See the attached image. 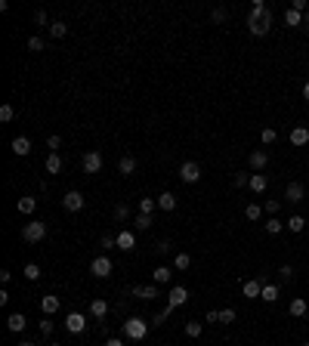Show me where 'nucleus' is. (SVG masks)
I'll return each instance as SVG.
<instances>
[{"instance_id":"nucleus-41","label":"nucleus","mask_w":309,"mask_h":346,"mask_svg":"<svg viewBox=\"0 0 309 346\" xmlns=\"http://www.w3.org/2000/svg\"><path fill=\"white\" fill-rule=\"evenodd\" d=\"M235 321V309H220V325H232Z\"/></svg>"},{"instance_id":"nucleus-54","label":"nucleus","mask_w":309,"mask_h":346,"mask_svg":"<svg viewBox=\"0 0 309 346\" xmlns=\"http://www.w3.org/2000/svg\"><path fill=\"white\" fill-rule=\"evenodd\" d=\"M303 99H306V102H309V84H306V87H303Z\"/></svg>"},{"instance_id":"nucleus-33","label":"nucleus","mask_w":309,"mask_h":346,"mask_svg":"<svg viewBox=\"0 0 309 346\" xmlns=\"http://www.w3.org/2000/svg\"><path fill=\"white\" fill-rule=\"evenodd\" d=\"M155 210H158V201H155V198H142V201H139V213H148V216H152Z\"/></svg>"},{"instance_id":"nucleus-28","label":"nucleus","mask_w":309,"mask_h":346,"mask_svg":"<svg viewBox=\"0 0 309 346\" xmlns=\"http://www.w3.org/2000/svg\"><path fill=\"white\" fill-rule=\"evenodd\" d=\"M275 139H278L275 127H263V130H260V142H263V145H272Z\"/></svg>"},{"instance_id":"nucleus-3","label":"nucleus","mask_w":309,"mask_h":346,"mask_svg":"<svg viewBox=\"0 0 309 346\" xmlns=\"http://www.w3.org/2000/svg\"><path fill=\"white\" fill-rule=\"evenodd\" d=\"M22 238H25L28 244H37V241H43V238H47V223H40V220L25 223V229H22Z\"/></svg>"},{"instance_id":"nucleus-13","label":"nucleus","mask_w":309,"mask_h":346,"mask_svg":"<svg viewBox=\"0 0 309 346\" xmlns=\"http://www.w3.org/2000/svg\"><path fill=\"white\" fill-rule=\"evenodd\" d=\"M303 195H306V189L300 186V182H288V189H284V198H288L291 204H300Z\"/></svg>"},{"instance_id":"nucleus-22","label":"nucleus","mask_w":309,"mask_h":346,"mask_svg":"<svg viewBox=\"0 0 309 346\" xmlns=\"http://www.w3.org/2000/svg\"><path fill=\"white\" fill-rule=\"evenodd\" d=\"M25 325H28V318H25V315H19V312L6 318V328H9V331H13V334H19V331H25Z\"/></svg>"},{"instance_id":"nucleus-10","label":"nucleus","mask_w":309,"mask_h":346,"mask_svg":"<svg viewBox=\"0 0 309 346\" xmlns=\"http://www.w3.org/2000/svg\"><path fill=\"white\" fill-rule=\"evenodd\" d=\"M263 284H266L263 278H250V281H244V284H241V294H244L247 300H257V297L263 294Z\"/></svg>"},{"instance_id":"nucleus-40","label":"nucleus","mask_w":309,"mask_h":346,"mask_svg":"<svg viewBox=\"0 0 309 346\" xmlns=\"http://www.w3.org/2000/svg\"><path fill=\"white\" fill-rule=\"evenodd\" d=\"M232 186H235V189L250 186V176H244V173H235V176H232Z\"/></svg>"},{"instance_id":"nucleus-14","label":"nucleus","mask_w":309,"mask_h":346,"mask_svg":"<svg viewBox=\"0 0 309 346\" xmlns=\"http://www.w3.org/2000/svg\"><path fill=\"white\" fill-rule=\"evenodd\" d=\"M309 142V127H291V145L303 148Z\"/></svg>"},{"instance_id":"nucleus-29","label":"nucleus","mask_w":309,"mask_h":346,"mask_svg":"<svg viewBox=\"0 0 309 346\" xmlns=\"http://www.w3.org/2000/svg\"><path fill=\"white\" fill-rule=\"evenodd\" d=\"M170 275H173V272H170L167 266H158V269L152 272V278H155V284H167V281H170Z\"/></svg>"},{"instance_id":"nucleus-1","label":"nucleus","mask_w":309,"mask_h":346,"mask_svg":"<svg viewBox=\"0 0 309 346\" xmlns=\"http://www.w3.org/2000/svg\"><path fill=\"white\" fill-rule=\"evenodd\" d=\"M247 28L254 37H266L269 28H272V13L266 9L263 0H254V6H250V16H247Z\"/></svg>"},{"instance_id":"nucleus-30","label":"nucleus","mask_w":309,"mask_h":346,"mask_svg":"<svg viewBox=\"0 0 309 346\" xmlns=\"http://www.w3.org/2000/svg\"><path fill=\"white\" fill-rule=\"evenodd\" d=\"M47 173H62V158H59V152H53V155L47 158Z\"/></svg>"},{"instance_id":"nucleus-25","label":"nucleus","mask_w":309,"mask_h":346,"mask_svg":"<svg viewBox=\"0 0 309 346\" xmlns=\"http://www.w3.org/2000/svg\"><path fill=\"white\" fill-rule=\"evenodd\" d=\"M284 25H288V28H300V25H303V13L288 9V13H284Z\"/></svg>"},{"instance_id":"nucleus-19","label":"nucleus","mask_w":309,"mask_h":346,"mask_svg":"<svg viewBox=\"0 0 309 346\" xmlns=\"http://www.w3.org/2000/svg\"><path fill=\"white\" fill-rule=\"evenodd\" d=\"M266 186H269V179H266V173H254V176H250V192H257V195H263V192H266Z\"/></svg>"},{"instance_id":"nucleus-31","label":"nucleus","mask_w":309,"mask_h":346,"mask_svg":"<svg viewBox=\"0 0 309 346\" xmlns=\"http://www.w3.org/2000/svg\"><path fill=\"white\" fill-rule=\"evenodd\" d=\"M152 226H155V220L148 213H139V216H136V223H133V229H139V232H145V229H152Z\"/></svg>"},{"instance_id":"nucleus-49","label":"nucleus","mask_w":309,"mask_h":346,"mask_svg":"<svg viewBox=\"0 0 309 346\" xmlns=\"http://www.w3.org/2000/svg\"><path fill=\"white\" fill-rule=\"evenodd\" d=\"M291 9H297V13H306V9H309V3H306V0H294V3H291Z\"/></svg>"},{"instance_id":"nucleus-26","label":"nucleus","mask_w":309,"mask_h":346,"mask_svg":"<svg viewBox=\"0 0 309 346\" xmlns=\"http://www.w3.org/2000/svg\"><path fill=\"white\" fill-rule=\"evenodd\" d=\"M284 229H291V232H303L306 229V216H300V213H294L288 223H284Z\"/></svg>"},{"instance_id":"nucleus-50","label":"nucleus","mask_w":309,"mask_h":346,"mask_svg":"<svg viewBox=\"0 0 309 346\" xmlns=\"http://www.w3.org/2000/svg\"><path fill=\"white\" fill-rule=\"evenodd\" d=\"M167 250H170V241H158V244H155V253H161V257Z\"/></svg>"},{"instance_id":"nucleus-23","label":"nucleus","mask_w":309,"mask_h":346,"mask_svg":"<svg viewBox=\"0 0 309 346\" xmlns=\"http://www.w3.org/2000/svg\"><path fill=\"white\" fill-rule=\"evenodd\" d=\"M90 315H93V318H105L108 315V303H105V300H93V303H90Z\"/></svg>"},{"instance_id":"nucleus-36","label":"nucleus","mask_w":309,"mask_h":346,"mask_svg":"<svg viewBox=\"0 0 309 346\" xmlns=\"http://www.w3.org/2000/svg\"><path fill=\"white\" fill-rule=\"evenodd\" d=\"M244 216H247V220H260V216H263V207H260V204H247V207H244Z\"/></svg>"},{"instance_id":"nucleus-48","label":"nucleus","mask_w":309,"mask_h":346,"mask_svg":"<svg viewBox=\"0 0 309 346\" xmlns=\"http://www.w3.org/2000/svg\"><path fill=\"white\" fill-rule=\"evenodd\" d=\"M210 19H213V22H226V19H229V13H226V9H213Z\"/></svg>"},{"instance_id":"nucleus-12","label":"nucleus","mask_w":309,"mask_h":346,"mask_svg":"<svg viewBox=\"0 0 309 346\" xmlns=\"http://www.w3.org/2000/svg\"><path fill=\"white\" fill-rule=\"evenodd\" d=\"M59 297H53V294H47V297H40V312L43 315H56V312H59Z\"/></svg>"},{"instance_id":"nucleus-56","label":"nucleus","mask_w":309,"mask_h":346,"mask_svg":"<svg viewBox=\"0 0 309 346\" xmlns=\"http://www.w3.org/2000/svg\"><path fill=\"white\" fill-rule=\"evenodd\" d=\"M19 346H37V343H31V340H25V343H19Z\"/></svg>"},{"instance_id":"nucleus-11","label":"nucleus","mask_w":309,"mask_h":346,"mask_svg":"<svg viewBox=\"0 0 309 346\" xmlns=\"http://www.w3.org/2000/svg\"><path fill=\"white\" fill-rule=\"evenodd\" d=\"M102 170V155L99 152H87L84 155V173H99Z\"/></svg>"},{"instance_id":"nucleus-52","label":"nucleus","mask_w":309,"mask_h":346,"mask_svg":"<svg viewBox=\"0 0 309 346\" xmlns=\"http://www.w3.org/2000/svg\"><path fill=\"white\" fill-rule=\"evenodd\" d=\"M40 334H43V337L53 334V321H40Z\"/></svg>"},{"instance_id":"nucleus-35","label":"nucleus","mask_w":309,"mask_h":346,"mask_svg":"<svg viewBox=\"0 0 309 346\" xmlns=\"http://www.w3.org/2000/svg\"><path fill=\"white\" fill-rule=\"evenodd\" d=\"M50 34H53V37H65L68 25H65V22H50Z\"/></svg>"},{"instance_id":"nucleus-46","label":"nucleus","mask_w":309,"mask_h":346,"mask_svg":"<svg viewBox=\"0 0 309 346\" xmlns=\"http://www.w3.org/2000/svg\"><path fill=\"white\" fill-rule=\"evenodd\" d=\"M99 244L105 247V250H108V247H118V238H114V235H102V241H99Z\"/></svg>"},{"instance_id":"nucleus-37","label":"nucleus","mask_w":309,"mask_h":346,"mask_svg":"<svg viewBox=\"0 0 309 346\" xmlns=\"http://www.w3.org/2000/svg\"><path fill=\"white\" fill-rule=\"evenodd\" d=\"M25 278L28 281H37L40 278V266H37V263H28V266H25Z\"/></svg>"},{"instance_id":"nucleus-38","label":"nucleus","mask_w":309,"mask_h":346,"mask_svg":"<svg viewBox=\"0 0 309 346\" xmlns=\"http://www.w3.org/2000/svg\"><path fill=\"white\" fill-rule=\"evenodd\" d=\"M127 216H130V207H127V204H118V207H114V220H118V223H127Z\"/></svg>"},{"instance_id":"nucleus-21","label":"nucleus","mask_w":309,"mask_h":346,"mask_svg":"<svg viewBox=\"0 0 309 346\" xmlns=\"http://www.w3.org/2000/svg\"><path fill=\"white\" fill-rule=\"evenodd\" d=\"M34 210H37V198H31V195H25V198H19V213L31 216Z\"/></svg>"},{"instance_id":"nucleus-27","label":"nucleus","mask_w":309,"mask_h":346,"mask_svg":"<svg viewBox=\"0 0 309 346\" xmlns=\"http://www.w3.org/2000/svg\"><path fill=\"white\" fill-rule=\"evenodd\" d=\"M133 294L142 297V300H155V297H158V287H155V284H145V287L139 284V287H133Z\"/></svg>"},{"instance_id":"nucleus-9","label":"nucleus","mask_w":309,"mask_h":346,"mask_svg":"<svg viewBox=\"0 0 309 346\" xmlns=\"http://www.w3.org/2000/svg\"><path fill=\"white\" fill-rule=\"evenodd\" d=\"M247 164H250V170H266V164H269V152H266V148H257V152H250Z\"/></svg>"},{"instance_id":"nucleus-24","label":"nucleus","mask_w":309,"mask_h":346,"mask_svg":"<svg viewBox=\"0 0 309 346\" xmlns=\"http://www.w3.org/2000/svg\"><path fill=\"white\" fill-rule=\"evenodd\" d=\"M306 309H309V306H306L303 297H294V300H291V315H294V318H303Z\"/></svg>"},{"instance_id":"nucleus-20","label":"nucleus","mask_w":309,"mask_h":346,"mask_svg":"<svg viewBox=\"0 0 309 346\" xmlns=\"http://www.w3.org/2000/svg\"><path fill=\"white\" fill-rule=\"evenodd\" d=\"M281 297V291H278V284H263V294H260V300H266V303H275V300Z\"/></svg>"},{"instance_id":"nucleus-43","label":"nucleus","mask_w":309,"mask_h":346,"mask_svg":"<svg viewBox=\"0 0 309 346\" xmlns=\"http://www.w3.org/2000/svg\"><path fill=\"white\" fill-rule=\"evenodd\" d=\"M278 210H281V201H275V198H266V213H269V216H275Z\"/></svg>"},{"instance_id":"nucleus-44","label":"nucleus","mask_w":309,"mask_h":346,"mask_svg":"<svg viewBox=\"0 0 309 346\" xmlns=\"http://www.w3.org/2000/svg\"><path fill=\"white\" fill-rule=\"evenodd\" d=\"M13 118H16V108H13V105H3V108H0V121H3V124L13 121Z\"/></svg>"},{"instance_id":"nucleus-45","label":"nucleus","mask_w":309,"mask_h":346,"mask_svg":"<svg viewBox=\"0 0 309 346\" xmlns=\"http://www.w3.org/2000/svg\"><path fill=\"white\" fill-rule=\"evenodd\" d=\"M28 50H31V53H40V50H43V40H40V37H28Z\"/></svg>"},{"instance_id":"nucleus-47","label":"nucleus","mask_w":309,"mask_h":346,"mask_svg":"<svg viewBox=\"0 0 309 346\" xmlns=\"http://www.w3.org/2000/svg\"><path fill=\"white\" fill-rule=\"evenodd\" d=\"M47 145L53 148V152H59V148H62V136H50V139H47Z\"/></svg>"},{"instance_id":"nucleus-6","label":"nucleus","mask_w":309,"mask_h":346,"mask_svg":"<svg viewBox=\"0 0 309 346\" xmlns=\"http://www.w3.org/2000/svg\"><path fill=\"white\" fill-rule=\"evenodd\" d=\"M90 272H93V278H108V275L114 272V266H111L108 257H96L93 263H90Z\"/></svg>"},{"instance_id":"nucleus-39","label":"nucleus","mask_w":309,"mask_h":346,"mask_svg":"<svg viewBox=\"0 0 309 346\" xmlns=\"http://www.w3.org/2000/svg\"><path fill=\"white\" fill-rule=\"evenodd\" d=\"M281 229H284V223H281V220H275V216H272V220H266V232H269V235H278Z\"/></svg>"},{"instance_id":"nucleus-42","label":"nucleus","mask_w":309,"mask_h":346,"mask_svg":"<svg viewBox=\"0 0 309 346\" xmlns=\"http://www.w3.org/2000/svg\"><path fill=\"white\" fill-rule=\"evenodd\" d=\"M278 281H294V269L288 266V263H284V266L278 269Z\"/></svg>"},{"instance_id":"nucleus-16","label":"nucleus","mask_w":309,"mask_h":346,"mask_svg":"<svg viewBox=\"0 0 309 346\" xmlns=\"http://www.w3.org/2000/svg\"><path fill=\"white\" fill-rule=\"evenodd\" d=\"M9 148L19 155V158H25V155H31V142H28V136H16L13 142H9Z\"/></svg>"},{"instance_id":"nucleus-18","label":"nucleus","mask_w":309,"mask_h":346,"mask_svg":"<svg viewBox=\"0 0 309 346\" xmlns=\"http://www.w3.org/2000/svg\"><path fill=\"white\" fill-rule=\"evenodd\" d=\"M114 238H118V250H133L136 247V235L133 232H118Z\"/></svg>"},{"instance_id":"nucleus-8","label":"nucleus","mask_w":309,"mask_h":346,"mask_svg":"<svg viewBox=\"0 0 309 346\" xmlns=\"http://www.w3.org/2000/svg\"><path fill=\"white\" fill-rule=\"evenodd\" d=\"M62 207L68 213H77L84 207V195L81 192H65V198H62Z\"/></svg>"},{"instance_id":"nucleus-57","label":"nucleus","mask_w":309,"mask_h":346,"mask_svg":"<svg viewBox=\"0 0 309 346\" xmlns=\"http://www.w3.org/2000/svg\"><path fill=\"white\" fill-rule=\"evenodd\" d=\"M50 346H62V343H50Z\"/></svg>"},{"instance_id":"nucleus-4","label":"nucleus","mask_w":309,"mask_h":346,"mask_svg":"<svg viewBox=\"0 0 309 346\" xmlns=\"http://www.w3.org/2000/svg\"><path fill=\"white\" fill-rule=\"evenodd\" d=\"M186 300H189V291H186V287H182V284L170 287V294H167V309H164V312L170 315V312H173L176 306H182V303H186Z\"/></svg>"},{"instance_id":"nucleus-55","label":"nucleus","mask_w":309,"mask_h":346,"mask_svg":"<svg viewBox=\"0 0 309 346\" xmlns=\"http://www.w3.org/2000/svg\"><path fill=\"white\" fill-rule=\"evenodd\" d=\"M303 28H309V13H306V16H303Z\"/></svg>"},{"instance_id":"nucleus-32","label":"nucleus","mask_w":309,"mask_h":346,"mask_svg":"<svg viewBox=\"0 0 309 346\" xmlns=\"http://www.w3.org/2000/svg\"><path fill=\"white\" fill-rule=\"evenodd\" d=\"M182 331H186V337H192V340H195V337H201V321H186V328H182Z\"/></svg>"},{"instance_id":"nucleus-5","label":"nucleus","mask_w":309,"mask_h":346,"mask_svg":"<svg viewBox=\"0 0 309 346\" xmlns=\"http://www.w3.org/2000/svg\"><path fill=\"white\" fill-rule=\"evenodd\" d=\"M179 179L186 182V186L198 182V179H201V167L195 164V161H182V164H179Z\"/></svg>"},{"instance_id":"nucleus-58","label":"nucleus","mask_w":309,"mask_h":346,"mask_svg":"<svg viewBox=\"0 0 309 346\" xmlns=\"http://www.w3.org/2000/svg\"><path fill=\"white\" fill-rule=\"evenodd\" d=\"M300 346H309V340H306V343H300Z\"/></svg>"},{"instance_id":"nucleus-51","label":"nucleus","mask_w":309,"mask_h":346,"mask_svg":"<svg viewBox=\"0 0 309 346\" xmlns=\"http://www.w3.org/2000/svg\"><path fill=\"white\" fill-rule=\"evenodd\" d=\"M34 22H37V25H47V13H43V9H37V13H34Z\"/></svg>"},{"instance_id":"nucleus-17","label":"nucleus","mask_w":309,"mask_h":346,"mask_svg":"<svg viewBox=\"0 0 309 346\" xmlns=\"http://www.w3.org/2000/svg\"><path fill=\"white\" fill-rule=\"evenodd\" d=\"M118 173H121V176H133V173H136V158L133 155H124L118 161Z\"/></svg>"},{"instance_id":"nucleus-53","label":"nucleus","mask_w":309,"mask_h":346,"mask_svg":"<svg viewBox=\"0 0 309 346\" xmlns=\"http://www.w3.org/2000/svg\"><path fill=\"white\" fill-rule=\"evenodd\" d=\"M105 346H124V343H121L118 337H108V340H105Z\"/></svg>"},{"instance_id":"nucleus-7","label":"nucleus","mask_w":309,"mask_h":346,"mask_svg":"<svg viewBox=\"0 0 309 346\" xmlns=\"http://www.w3.org/2000/svg\"><path fill=\"white\" fill-rule=\"evenodd\" d=\"M84 328H87V315L84 312H68V318H65V331L68 334H84Z\"/></svg>"},{"instance_id":"nucleus-2","label":"nucleus","mask_w":309,"mask_h":346,"mask_svg":"<svg viewBox=\"0 0 309 346\" xmlns=\"http://www.w3.org/2000/svg\"><path fill=\"white\" fill-rule=\"evenodd\" d=\"M145 334H148V321H142L139 315H130L127 321H124V337L127 340H145Z\"/></svg>"},{"instance_id":"nucleus-34","label":"nucleus","mask_w":309,"mask_h":346,"mask_svg":"<svg viewBox=\"0 0 309 346\" xmlns=\"http://www.w3.org/2000/svg\"><path fill=\"white\" fill-rule=\"evenodd\" d=\"M173 266H176L179 272H186V269L192 266V257H189V253H176V260H173Z\"/></svg>"},{"instance_id":"nucleus-15","label":"nucleus","mask_w":309,"mask_h":346,"mask_svg":"<svg viewBox=\"0 0 309 346\" xmlns=\"http://www.w3.org/2000/svg\"><path fill=\"white\" fill-rule=\"evenodd\" d=\"M158 210H164V213H170V210H173V207H176V195L173 192H161V195H158Z\"/></svg>"}]
</instances>
